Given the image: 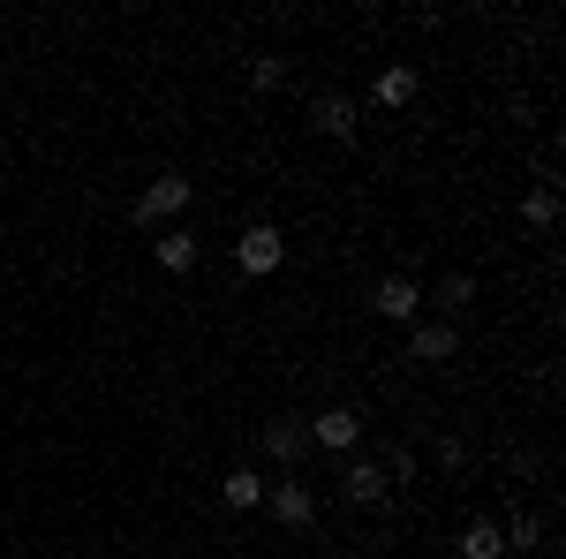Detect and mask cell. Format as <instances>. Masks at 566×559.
Masks as SVG:
<instances>
[{"label": "cell", "mask_w": 566, "mask_h": 559, "mask_svg": "<svg viewBox=\"0 0 566 559\" xmlns=\"http://www.w3.org/2000/svg\"><path fill=\"white\" fill-rule=\"evenodd\" d=\"M234 265H242V272H280V265H287V235H280V227H272V219H250V227H242V235H234Z\"/></svg>", "instance_id": "1"}, {"label": "cell", "mask_w": 566, "mask_h": 559, "mask_svg": "<svg viewBox=\"0 0 566 559\" xmlns=\"http://www.w3.org/2000/svg\"><path fill=\"white\" fill-rule=\"evenodd\" d=\"M370 310H378L386 325H416V318H423V288H416L408 272H386V280L370 288Z\"/></svg>", "instance_id": "2"}, {"label": "cell", "mask_w": 566, "mask_h": 559, "mask_svg": "<svg viewBox=\"0 0 566 559\" xmlns=\"http://www.w3.org/2000/svg\"><path fill=\"white\" fill-rule=\"evenodd\" d=\"M181 213H189V182H181V174L144 182V197H136V227H159V219H181Z\"/></svg>", "instance_id": "3"}, {"label": "cell", "mask_w": 566, "mask_h": 559, "mask_svg": "<svg viewBox=\"0 0 566 559\" xmlns=\"http://www.w3.org/2000/svg\"><path fill=\"white\" fill-rule=\"evenodd\" d=\"M264 507H272L280 529H310V521H317V491L295 484V476H280V484H264Z\"/></svg>", "instance_id": "4"}, {"label": "cell", "mask_w": 566, "mask_h": 559, "mask_svg": "<svg viewBox=\"0 0 566 559\" xmlns=\"http://www.w3.org/2000/svg\"><path fill=\"white\" fill-rule=\"evenodd\" d=\"M303 424H310V446H325V454H348L355 438H363V416H355L348 401L317 408V416H303Z\"/></svg>", "instance_id": "5"}, {"label": "cell", "mask_w": 566, "mask_h": 559, "mask_svg": "<svg viewBox=\"0 0 566 559\" xmlns=\"http://www.w3.org/2000/svg\"><path fill=\"white\" fill-rule=\"evenodd\" d=\"M258 454H264V462H280V476H287V469H295V462L310 454V424H303V416H280V424H264V431H258Z\"/></svg>", "instance_id": "6"}, {"label": "cell", "mask_w": 566, "mask_h": 559, "mask_svg": "<svg viewBox=\"0 0 566 559\" xmlns=\"http://www.w3.org/2000/svg\"><path fill=\"white\" fill-rule=\"evenodd\" d=\"M408 355H416V363L461 355V325H453V318H416V325H408Z\"/></svg>", "instance_id": "7"}, {"label": "cell", "mask_w": 566, "mask_h": 559, "mask_svg": "<svg viewBox=\"0 0 566 559\" xmlns=\"http://www.w3.org/2000/svg\"><path fill=\"white\" fill-rule=\"evenodd\" d=\"M310 130L333 136V144H355V99L348 91H325V99L310 106Z\"/></svg>", "instance_id": "8"}, {"label": "cell", "mask_w": 566, "mask_h": 559, "mask_svg": "<svg viewBox=\"0 0 566 559\" xmlns=\"http://www.w3.org/2000/svg\"><path fill=\"white\" fill-rule=\"evenodd\" d=\"M340 491H348L355 507H386V499H392V484H386V469H378V462H348Z\"/></svg>", "instance_id": "9"}, {"label": "cell", "mask_w": 566, "mask_h": 559, "mask_svg": "<svg viewBox=\"0 0 566 559\" xmlns=\"http://www.w3.org/2000/svg\"><path fill=\"white\" fill-rule=\"evenodd\" d=\"M197 258H205V250H197V235H189V227H167V235H159V272L189 280V272H197Z\"/></svg>", "instance_id": "10"}, {"label": "cell", "mask_w": 566, "mask_h": 559, "mask_svg": "<svg viewBox=\"0 0 566 559\" xmlns=\"http://www.w3.org/2000/svg\"><path fill=\"white\" fill-rule=\"evenodd\" d=\"M370 99H378L386 114H400V106L416 99V69H408V61H400V69H378V84H370Z\"/></svg>", "instance_id": "11"}, {"label": "cell", "mask_w": 566, "mask_h": 559, "mask_svg": "<svg viewBox=\"0 0 566 559\" xmlns=\"http://www.w3.org/2000/svg\"><path fill=\"white\" fill-rule=\"evenodd\" d=\"M219 499H227L234 515H250V507H264V476H258V469H227V484H219Z\"/></svg>", "instance_id": "12"}, {"label": "cell", "mask_w": 566, "mask_h": 559, "mask_svg": "<svg viewBox=\"0 0 566 559\" xmlns=\"http://www.w3.org/2000/svg\"><path fill=\"white\" fill-rule=\"evenodd\" d=\"M423 302H438V318H453V325H461V310L476 302V280H469V272H453V280H438Z\"/></svg>", "instance_id": "13"}, {"label": "cell", "mask_w": 566, "mask_h": 559, "mask_svg": "<svg viewBox=\"0 0 566 559\" xmlns=\"http://www.w3.org/2000/svg\"><path fill=\"white\" fill-rule=\"evenodd\" d=\"M461 559H506L499 521H469V529H461Z\"/></svg>", "instance_id": "14"}, {"label": "cell", "mask_w": 566, "mask_h": 559, "mask_svg": "<svg viewBox=\"0 0 566 559\" xmlns=\"http://www.w3.org/2000/svg\"><path fill=\"white\" fill-rule=\"evenodd\" d=\"M522 219L536 227V235H552V227H559V189H528V197H522Z\"/></svg>", "instance_id": "15"}, {"label": "cell", "mask_w": 566, "mask_h": 559, "mask_svg": "<svg viewBox=\"0 0 566 559\" xmlns=\"http://www.w3.org/2000/svg\"><path fill=\"white\" fill-rule=\"evenodd\" d=\"M499 537H506V552H536V545H544V515H514Z\"/></svg>", "instance_id": "16"}, {"label": "cell", "mask_w": 566, "mask_h": 559, "mask_svg": "<svg viewBox=\"0 0 566 559\" xmlns=\"http://www.w3.org/2000/svg\"><path fill=\"white\" fill-rule=\"evenodd\" d=\"M250 84H258V91H280V84H287V61H280V53H258V61H250Z\"/></svg>", "instance_id": "17"}, {"label": "cell", "mask_w": 566, "mask_h": 559, "mask_svg": "<svg viewBox=\"0 0 566 559\" xmlns=\"http://www.w3.org/2000/svg\"><path fill=\"white\" fill-rule=\"evenodd\" d=\"M431 454H438V469H461V462H469V446H461V438H438Z\"/></svg>", "instance_id": "18"}]
</instances>
